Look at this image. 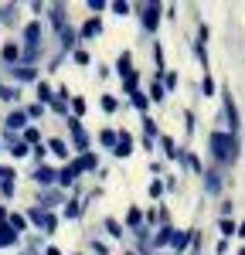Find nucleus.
Wrapping results in <instances>:
<instances>
[{
	"instance_id": "2eb2a0df",
	"label": "nucleus",
	"mask_w": 245,
	"mask_h": 255,
	"mask_svg": "<svg viewBox=\"0 0 245 255\" xmlns=\"http://www.w3.org/2000/svg\"><path fill=\"white\" fill-rule=\"evenodd\" d=\"M102 146H113V150H116V139H120V133H113V129H102Z\"/></svg>"
},
{
	"instance_id": "f8f14e48",
	"label": "nucleus",
	"mask_w": 245,
	"mask_h": 255,
	"mask_svg": "<svg viewBox=\"0 0 245 255\" xmlns=\"http://www.w3.org/2000/svg\"><path fill=\"white\" fill-rule=\"evenodd\" d=\"M7 225H10L14 232H24V228H27V218L24 215H7Z\"/></svg>"
},
{
	"instance_id": "c85d7f7f",
	"label": "nucleus",
	"mask_w": 245,
	"mask_h": 255,
	"mask_svg": "<svg viewBox=\"0 0 245 255\" xmlns=\"http://www.w3.org/2000/svg\"><path fill=\"white\" fill-rule=\"evenodd\" d=\"M140 221H143V215H140V211H136V208H129V225H133V228H136V225H140Z\"/></svg>"
},
{
	"instance_id": "39448f33",
	"label": "nucleus",
	"mask_w": 245,
	"mask_h": 255,
	"mask_svg": "<svg viewBox=\"0 0 245 255\" xmlns=\"http://www.w3.org/2000/svg\"><path fill=\"white\" fill-rule=\"evenodd\" d=\"M14 242H17V232H14L7 221H0V249H10Z\"/></svg>"
},
{
	"instance_id": "412c9836",
	"label": "nucleus",
	"mask_w": 245,
	"mask_h": 255,
	"mask_svg": "<svg viewBox=\"0 0 245 255\" xmlns=\"http://www.w3.org/2000/svg\"><path fill=\"white\" fill-rule=\"evenodd\" d=\"M106 232H109V235H113V238H120V235H122L120 221H113V218H109V221H106Z\"/></svg>"
},
{
	"instance_id": "a211bd4d",
	"label": "nucleus",
	"mask_w": 245,
	"mask_h": 255,
	"mask_svg": "<svg viewBox=\"0 0 245 255\" xmlns=\"http://www.w3.org/2000/svg\"><path fill=\"white\" fill-rule=\"evenodd\" d=\"M82 34H85V38H92V34H99V20L92 17L89 24H85V27H82Z\"/></svg>"
},
{
	"instance_id": "6ab92c4d",
	"label": "nucleus",
	"mask_w": 245,
	"mask_h": 255,
	"mask_svg": "<svg viewBox=\"0 0 245 255\" xmlns=\"http://www.w3.org/2000/svg\"><path fill=\"white\" fill-rule=\"evenodd\" d=\"M170 242H174V249H184V245L191 242V235H187V232H177V235L170 238Z\"/></svg>"
},
{
	"instance_id": "7ed1b4c3",
	"label": "nucleus",
	"mask_w": 245,
	"mask_h": 255,
	"mask_svg": "<svg viewBox=\"0 0 245 255\" xmlns=\"http://www.w3.org/2000/svg\"><path fill=\"white\" fill-rule=\"evenodd\" d=\"M31 218L41 225V232H55V225H58V218L48 215V211H41V208H34V211H31Z\"/></svg>"
},
{
	"instance_id": "423d86ee",
	"label": "nucleus",
	"mask_w": 245,
	"mask_h": 255,
	"mask_svg": "<svg viewBox=\"0 0 245 255\" xmlns=\"http://www.w3.org/2000/svg\"><path fill=\"white\" fill-rule=\"evenodd\" d=\"M79 174H82V167H79V163H68V167H65V170L58 174V184H65V187H68V184H72V180H75Z\"/></svg>"
},
{
	"instance_id": "7c9ffc66",
	"label": "nucleus",
	"mask_w": 245,
	"mask_h": 255,
	"mask_svg": "<svg viewBox=\"0 0 245 255\" xmlns=\"http://www.w3.org/2000/svg\"><path fill=\"white\" fill-rule=\"evenodd\" d=\"M222 232H225V235H235V221H228V218H225V221H222Z\"/></svg>"
},
{
	"instance_id": "2f4dec72",
	"label": "nucleus",
	"mask_w": 245,
	"mask_h": 255,
	"mask_svg": "<svg viewBox=\"0 0 245 255\" xmlns=\"http://www.w3.org/2000/svg\"><path fill=\"white\" fill-rule=\"evenodd\" d=\"M150 194H153V197L163 194V184H160V180H153V184H150Z\"/></svg>"
},
{
	"instance_id": "c9c22d12",
	"label": "nucleus",
	"mask_w": 245,
	"mask_h": 255,
	"mask_svg": "<svg viewBox=\"0 0 245 255\" xmlns=\"http://www.w3.org/2000/svg\"><path fill=\"white\" fill-rule=\"evenodd\" d=\"M235 235H242V238H245V221H242V225H239V232H235Z\"/></svg>"
},
{
	"instance_id": "a878e982",
	"label": "nucleus",
	"mask_w": 245,
	"mask_h": 255,
	"mask_svg": "<svg viewBox=\"0 0 245 255\" xmlns=\"http://www.w3.org/2000/svg\"><path fill=\"white\" fill-rule=\"evenodd\" d=\"M133 106H136V109H146V96H143V92H133Z\"/></svg>"
},
{
	"instance_id": "58836bf2",
	"label": "nucleus",
	"mask_w": 245,
	"mask_h": 255,
	"mask_svg": "<svg viewBox=\"0 0 245 255\" xmlns=\"http://www.w3.org/2000/svg\"><path fill=\"white\" fill-rule=\"evenodd\" d=\"M0 180H3V167H0Z\"/></svg>"
},
{
	"instance_id": "aec40b11",
	"label": "nucleus",
	"mask_w": 245,
	"mask_h": 255,
	"mask_svg": "<svg viewBox=\"0 0 245 255\" xmlns=\"http://www.w3.org/2000/svg\"><path fill=\"white\" fill-rule=\"evenodd\" d=\"M17 58V44L10 41V44H3V61H14Z\"/></svg>"
},
{
	"instance_id": "1a4fd4ad",
	"label": "nucleus",
	"mask_w": 245,
	"mask_h": 255,
	"mask_svg": "<svg viewBox=\"0 0 245 255\" xmlns=\"http://www.w3.org/2000/svg\"><path fill=\"white\" fill-rule=\"evenodd\" d=\"M133 153V139L126 136V133H120V139H116V157H129Z\"/></svg>"
},
{
	"instance_id": "20e7f679",
	"label": "nucleus",
	"mask_w": 245,
	"mask_h": 255,
	"mask_svg": "<svg viewBox=\"0 0 245 255\" xmlns=\"http://www.w3.org/2000/svg\"><path fill=\"white\" fill-rule=\"evenodd\" d=\"M38 41H41V27L38 24H27V27H24V44H27V51H34Z\"/></svg>"
},
{
	"instance_id": "6e6552de",
	"label": "nucleus",
	"mask_w": 245,
	"mask_h": 255,
	"mask_svg": "<svg viewBox=\"0 0 245 255\" xmlns=\"http://www.w3.org/2000/svg\"><path fill=\"white\" fill-rule=\"evenodd\" d=\"M34 180H38V184H55V180H58V170H51V167H38V170H34Z\"/></svg>"
},
{
	"instance_id": "473e14b6",
	"label": "nucleus",
	"mask_w": 245,
	"mask_h": 255,
	"mask_svg": "<svg viewBox=\"0 0 245 255\" xmlns=\"http://www.w3.org/2000/svg\"><path fill=\"white\" fill-rule=\"evenodd\" d=\"M102 109H106V113H113V109H116V99L106 96V99H102Z\"/></svg>"
},
{
	"instance_id": "b1692460",
	"label": "nucleus",
	"mask_w": 245,
	"mask_h": 255,
	"mask_svg": "<svg viewBox=\"0 0 245 255\" xmlns=\"http://www.w3.org/2000/svg\"><path fill=\"white\" fill-rule=\"evenodd\" d=\"M10 153H14V157H24V153H27V143H24V139H17V143H14V150H10Z\"/></svg>"
},
{
	"instance_id": "393cba45",
	"label": "nucleus",
	"mask_w": 245,
	"mask_h": 255,
	"mask_svg": "<svg viewBox=\"0 0 245 255\" xmlns=\"http://www.w3.org/2000/svg\"><path fill=\"white\" fill-rule=\"evenodd\" d=\"M0 99H7V102H10V99H17V89H7V85H0Z\"/></svg>"
},
{
	"instance_id": "9d476101",
	"label": "nucleus",
	"mask_w": 245,
	"mask_h": 255,
	"mask_svg": "<svg viewBox=\"0 0 245 255\" xmlns=\"http://www.w3.org/2000/svg\"><path fill=\"white\" fill-rule=\"evenodd\" d=\"M24 126H27V113H24V109L7 116V129H24Z\"/></svg>"
},
{
	"instance_id": "4be33fe9",
	"label": "nucleus",
	"mask_w": 245,
	"mask_h": 255,
	"mask_svg": "<svg viewBox=\"0 0 245 255\" xmlns=\"http://www.w3.org/2000/svg\"><path fill=\"white\" fill-rule=\"evenodd\" d=\"M79 167H82V170H92V167H96V157H92V153H82Z\"/></svg>"
},
{
	"instance_id": "bb28decb",
	"label": "nucleus",
	"mask_w": 245,
	"mask_h": 255,
	"mask_svg": "<svg viewBox=\"0 0 245 255\" xmlns=\"http://www.w3.org/2000/svg\"><path fill=\"white\" fill-rule=\"evenodd\" d=\"M208 191L218 194V174H208Z\"/></svg>"
},
{
	"instance_id": "4c0bfd02",
	"label": "nucleus",
	"mask_w": 245,
	"mask_h": 255,
	"mask_svg": "<svg viewBox=\"0 0 245 255\" xmlns=\"http://www.w3.org/2000/svg\"><path fill=\"white\" fill-rule=\"evenodd\" d=\"M48 255H61V252H58V249H48Z\"/></svg>"
},
{
	"instance_id": "4468645a",
	"label": "nucleus",
	"mask_w": 245,
	"mask_h": 255,
	"mask_svg": "<svg viewBox=\"0 0 245 255\" xmlns=\"http://www.w3.org/2000/svg\"><path fill=\"white\" fill-rule=\"evenodd\" d=\"M48 150H51L55 157H68V146H65L61 139H51V143H48Z\"/></svg>"
},
{
	"instance_id": "e433bc0d",
	"label": "nucleus",
	"mask_w": 245,
	"mask_h": 255,
	"mask_svg": "<svg viewBox=\"0 0 245 255\" xmlns=\"http://www.w3.org/2000/svg\"><path fill=\"white\" fill-rule=\"evenodd\" d=\"M0 221H7V211H3V208H0Z\"/></svg>"
},
{
	"instance_id": "cd10ccee",
	"label": "nucleus",
	"mask_w": 245,
	"mask_h": 255,
	"mask_svg": "<svg viewBox=\"0 0 245 255\" xmlns=\"http://www.w3.org/2000/svg\"><path fill=\"white\" fill-rule=\"evenodd\" d=\"M38 129H24V143H38Z\"/></svg>"
},
{
	"instance_id": "f257e3e1",
	"label": "nucleus",
	"mask_w": 245,
	"mask_h": 255,
	"mask_svg": "<svg viewBox=\"0 0 245 255\" xmlns=\"http://www.w3.org/2000/svg\"><path fill=\"white\" fill-rule=\"evenodd\" d=\"M235 150H239V143H235L232 133H211V157L218 160V163H232Z\"/></svg>"
},
{
	"instance_id": "c756f323",
	"label": "nucleus",
	"mask_w": 245,
	"mask_h": 255,
	"mask_svg": "<svg viewBox=\"0 0 245 255\" xmlns=\"http://www.w3.org/2000/svg\"><path fill=\"white\" fill-rule=\"evenodd\" d=\"M150 96L157 99V102H160V99H163V85H160V82H153V89H150Z\"/></svg>"
},
{
	"instance_id": "0eeeda50",
	"label": "nucleus",
	"mask_w": 245,
	"mask_h": 255,
	"mask_svg": "<svg viewBox=\"0 0 245 255\" xmlns=\"http://www.w3.org/2000/svg\"><path fill=\"white\" fill-rule=\"evenodd\" d=\"M225 116H228V129L235 133V129H239V113H235V102L228 96H225Z\"/></svg>"
},
{
	"instance_id": "ea45409f",
	"label": "nucleus",
	"mask_w": 245,
	"mask_h": 255,
	"mask_svg": "<svg viewBox=\"0 0 245 255\" xmlns=\"http://www.w3.org/2000/svg\"><path fill=\"white\" fill-rule=\"evenodd\" d=\"M239 255H245V252H239Z\"/></svg>"
},
{
	"instance_id": "f03ea898",
	"label": "nucleus",
	"mask_w": 245,
	"mask_h": 255,
	"mask_svg": "<svg viewBox=\"0 0 245 255\" xmlns=\"http://www.w3.org/2000/svg\"><path fill=\"white\" fill-rule=\"evenodd\" d=\"M157 24H160V3H146L143 7V27L146 31H157Z\"/></svg>"
},
{
	"instance_id": "f3484780",
	"label": "nucleus",
	"mask_w": 245,
	"mask_h": 255,
	"mask_svg": "<svg viewBox=\"0 0 245 255\" xmlns=\"http://www.w3.org/2000/svg\"><path fill=\"white\" fill-rule=\"evenodd\" d=\"M170 238H174V228H170V225H163V228H160V235H157V245H167Z\"/></svg>"
},
{
	"instance_id": "72a5a7b5",
	"label": "nucleus",
	"mask_w": 245,
	"mask_h": 255,
	"mask_svg": "<svg viewBox=\"0 0 245 255\" xmlns=\"http://www.w3.org/2000/svg\"><path fill=\"white\" fill-rule=\"evenodd\" d=\"M72 109H75V116H82V113H85V102H82V99H75V102H72Z\"/></svg>"
},
{
	"instance_id": "5701e85b",
	"label": "nucleus",
	"mask_w": 245,
	"mask_h": 255,
	"mask_svg": "<svg viewBox=\"0 0 245 255\" xmlns=\"http://www.w3.org/2000/svg\"><path fill=\"white\" fill-rule=\"evenodd\" d=\"M51 17H55V24H61V20H65V7H61V3H55V7H51Z\"/></svg>"
},
{
	"instance_id": "f704fd0d",
	"label": "nucleus",
	"mask_w": 245,
	"mask_h": 255,
	"mask_svg": "<svg viewBox=\"0 0 245 255\" xmlns=\"http://www.w3.org/2000/svg\"><path fill=\"white\" fill-rule=\"evenodd\" d=\"M75 61L79 65H89V51H75Z\"/></svg>"
},
{
	"instance_id": "dca6fc26",
	"label": "nucleus",
	"mask_w": 245,
	"mask_h": 255,
	"mask_svg": "<svg viewBox=\"0 0 245 255\" xmlns=\"http://www.w3.org/2000/svg\"><path fill=\"white\" fill-rule=\"evenodd\" d=\"M38 99H41V102H51V99H55V96H51V85H48V82H38Z\"/></svg>"
},
{
	"instance_id": "9b49d317",
	"label": "nucleus",
	"mask_w": 245,
	"mask_h": 255,
	"mask_svg": "<svg viewBox=\"0 0 245 255\" xmlns=\"http://www.w3.org/2000/svg\"><path fill=\"white\" fill-rule=\"evenodd\" d=\"M34 75H38V72H34L31 65H17V68H14V79H20V82H31Z\"/></svg>"
},
{
	"instance_id": "ddd939ff",
	"label": "nucleus",
	"mask_w": 245,
	"mask_h": 255,
	"mask_svg": "<svg viewBox=\"0 0 245 255\" xmlns=\"http://www.w3.org/2000/svg\"><path fill=\"white\" fill-rule=\"evenodd\" d=\"M120 75H122V79L133 75V61H129V55H120Z\"/></svg>"
}]
</instances>
